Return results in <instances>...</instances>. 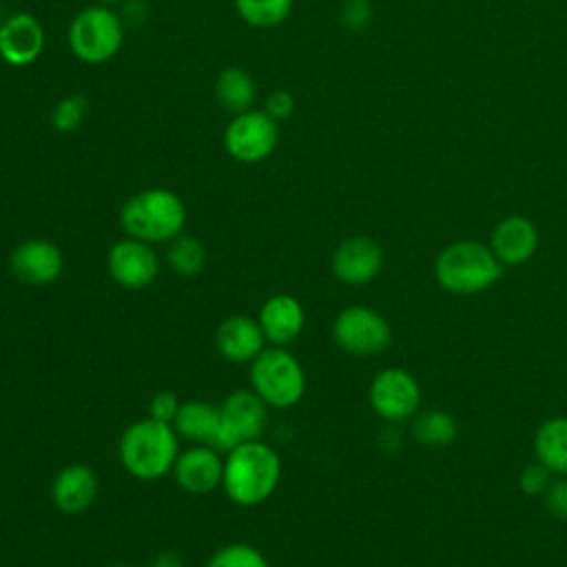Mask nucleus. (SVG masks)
I'll list each match as a JSON object with an SVG mask.
<instances>
[{"mask_svg":"<svg viewBox=\"0 0 567 567\" xmlns=\"http://www.w3.org/2000/svg\"><path fill=\"white\" fill-rule=\"evenodd\" d=\"M279 478L281 461L264 441H248L226 452L221 487L235 505L252 507L268 501Z\"/></svg>","mask_w":567,"mask_h":567,"instance_id":"nucleus-1","label":"nucleus"},{"mask_svg":"<svg viewBox=\"0 0 567 567\" xmlns=\"http://www.w3.org/2000/svg\"><path fill=\"white\" fill-rule=\"evenodd\" d=\"M120 461L140 481H157L173 472L179 456L177 432L171 423L151 416L131 423L120 436Z\"/></svg>","mask_w":567,"mask_h":567,"instance_id":"nucleus-2","label":"nucleus"},{"mask_svg":"<svg viewBox=\"0 0 567 567\" xmlns=\"http://www.w3.org/2000/svg\"><path fill=\"white\" fill-rule=\"evenodd\" d=\"M120 226L126 237L146 244L171 241L186 226V204L168 188H144L122 204Z\"/></svg>","mask_w":567,"mask_h":567,"instance_id":"nucleus-3","label":"nucleus"},{"mask_svg":"<svg viewBox=\"0 0 567 567\" xmlns=\"http://www.w3.org/2000/svg\"><path fill=\"white\" fill-rule=\"evenodd\" d=\"M503 272V264L489 246L463 239L443 248L434 264L436 281L454 295L487 290Z\"/></svg>","mask_w":567,"mask_h":567,"instance_id":"nucleus-4","label":"nucleus"},{"mask_svg":"<svg viewBox=\"0 0 567 567\" xmlns=\"http://www.w3.org/2000/svg\"><path fill=\"white\" fill-rule=\"evenodd\" d=\"M69 49L84 64H104L124 42V22L106 4L84 7L69 24Z\"/></svg>","mask_w":567,"mask_h":567,"instance_id":"nucleus-5","label":"nucleus"},{"mask_svg":"<svg viewBox=\"0 0 567 567\" xmlns=\"http://www.w3.org/2000/svg\"><path fill=\"white\" fill-rule=\"evenodd\" d=\"M250 385L272 408H292L306 392V374L301 363L281 346L264 348L250 361Z\"/></svg>","mask_w":567,"mask_h":567,"instance_id":"nucleus-6","label":"nucleus"},{"mask_svg":"<svg viewBox=\"0 0 567 567\" xmlns=\"http://www.w3.org/2000/svg\"><path fill=\"white\" fill-rule=\"evenodd\" d=\"M266 427V403L255 390H235L219 405V427L210 443L217 452L257 441Z\"/></svg>","mask_w":567,"mask_h":567,"instance_id":"nucleus-7","label":"nucleus"},{"mask_svg":"<svg viewBox=\"0 0 567 567\" xmlns=\"http://www.w3.org/2000/svg\"><path fill=\"white\" fill-rule=\"evenodd\" d=\"M279 142V124L261 109L233 115L224 128L226 153L241 164H257L272 155Z\"/></svg>","mask_w":567,"mask_h":567,"instance_id":"nucleus-8","label":"nucleus"},{"mask_svg":"<svg viewBox=\"0 0 567 567\" xmlns=\"http://www.w3.org/2000/svg\"><path fill=\"white\" fill-rule=\"evenodd\" d=\"M334 343L357 357L383 352L392 341L390 323L368 306H350L332 323Z\"/></svg>","mask_w":567,"mask_h":567,"instance_id":"nucleus-9","label":"nucleus"},{"mask_svg":"<svg viewBox=\"0 0 567 567\" xmlns=\"http://www.w3.org/2000/svg\"><path fill=\"white\" fill-rule=\"evenodd\" d=\"M421 403V388L416 379L401 370H381L370 385V405L385 421H403L416 412Z\"/></svg>","mask_w":567,"mask_h":567,"instance_id":"nucleus-10","label":"nucleus"},{"mask_svg":"<svg viewBox=\"0 0 567 567\" xmlns=\"http://www.w3.org/2000/svg\"><path fill=\"white\" fill-rule=\"evenodd\" d=\"M106 270L111 279L122 288L142 290L155 281L159 272V261L151 244L126 237L109 248Z\"/></svg>","mask_w":567,"mask_h":567,"instance_id":"nucleus-11","label":"nucleus"},{"mask_svg":"<svg viewBox=\"0 0 567 567\" xmlns=\"http://www.w3.org/2000/svg\"><path fill=\"white\" fill-rule=\"evenodd\" d=\"M332 275L350 286H361L372 281L383 268L381 246L365 235H354L343 239L330 259Z\"/></svg>","mask_w":567,"mask_h":567,"instance_id":"nucleus-12","label":"nucleus"},{"mask_svg":"<svg viewBox=\"0 0 567 567\" xmlns=\"http://www.w3.org/2000/svg\"><path fill=\"white\" fill-rule=\"evenodd\" d=\"M9 268L22 284L47 286L62 275L64 257L58 244L49 239H27L13 248Z\"/></svg>","mask_w":567,"mask_h":567,"instance_id":"nucleus-13","label":"nucleus"},{"mask_svg":"<svg viewBox=\"0 0 567 567\" xmlns=\"http://www.w3.org/2000/svg\"><path fill=\"white\" fill-rule=\"evenodd\" d=\"M44 51V27L31 13H13L0 24V58L9 66H29Z\"/></svg>","mask_w":567,"mask_h":567,"instance_id":"nucleus-14","label":"nucleus"},{"mask_svg":"<svg viewBox=\"0 0 567 567\" xmlns=\"http://www.w3.org/2000/svg\"><path fill=\"white\" fill-rule=\"evenodd\" d=\"M173 476L177 485L190 494H208L221 485L224 458L210 445H193L186 452H179Z\"/></svg>","mask_w":567,"mask_h":567,"instance_id":"nucleus-15","label":"nucleus"},{"mask_svg":"<svg viewBox=\"0 0 567 567\" xmlns=\"http://www.w3.org/2000/svg\"><path fill=\"white\" fill-rule=\"evenodd\" d=\"M97 474L84 463H71L62 467L51 483V501L60 512L66 514L86 512L97 498Z\"/></svg>","mask_w":567,"mask_h":567,"instance_id":"nucleus-16","label":"nucleus"},{"mask_svg":"<svg viewBox=\"0 0 567 567\" xmlns=\"http://www.w3.org/2000/svg\"><path fill=\"white\" fill-rule=\"evenodd\" d=\"M489 248L501 264H525L538 248V230L527 217L509 215L494 226Z\"/></svg>","mask_w":567,"mask_h":567,"instance_id":"nucleus-17","label":"nucleus"},{"mask_svg":"<svg viewBox=\"0 0 567 567\" xmlns=\"http://www.w3.org/2000/svg\"><path fill=\"white\" fill-rule=\"evenodd\" d=\"M264 343L266 337L259 321L244 315H235L221 321L215 334L219 354L233 363H250L264 352Z\"/></svg>","mask_w":567,"mask_h":567,"instance_id":"nucleus-18","label":"nucleus"},{"mask_svg":"<svg viewBox=\"0 0 567 567\" xmlns=\"http://www.w3.org/2000/svg\"><path fill=\"white\" fill-rule=\"evenodd\" d=\"M257 321L264 330L266 341L275 346H286L295 341L303 330L306 315H303V306L292 295L279 292L264 301Z\"/></svg>","mask_w":567,"mask_h":567,"instance_id":"nucleus-19","label":"nucleus"},{"mask_svg":"<svg viewBox=\"0 0 567 567\" xmlns=\"http://www.w3.org/2000/svg\"><path fill=\"white\" fill-rule=\"evenodd\" d=\"M173 427L179 436L199 443L210 445L217 427H219V408L206 403V401H186L179 405V412L173 421Z\"/></svg>","mask_w":567,"mask_h":567,"instance_id":"nucleus-20","label":"nucleus"},{"mask_svg":"<svg viewBox=\"0 0 567 567\" xmlns=\"http://www.w3.org/2000/svg\"><path fill=\"white\" fill-rule=\"evenodd\" d=\"M534 450L551 474H567V416L545 421L534 436Z\"/></svg>","mask_w":567,"mask_h":567,"instance_id":"nucleus-21","label":"nucleus"},{"mask_svg":"<svg viewBox=\"0 0 567 567\" xmlns=\"http://www.w3.org/2000/svg\"><path fill=\"white\" fill-rule=\"evenodd\" d=\"M215 97L233 115L244 113L255 104V97H257L255 80L250 78L248 71L239 66H228L215 80Z\"/></svg>","mask_w":567,"mask_h":567,"instance_id":"nucleus-22","label":"nucleus"},{"mask_svg":"<svg viewBox=\"0 0 567 567\" xmlns=\"http://www.w3.org/2000/svg\"><path fill=\"white\" fill-rule=\"evenodd\" d=\"M456 421L450 412L443 410H427L421 412L412 423V434L421 445L441 447L454 441L456 436Z\"/></svg>","mask_w":567,"mask_h":567,"instance_id":"nucleus-23","label":"nucleus"},{"mask_svg":"<svg viewBox=\"0 0 567 567\" xmlns=\"http://www.w3.org/2000/svg\"><path fill=\"white\" fill-rule=\"evenodd\" d=\"M295 0H235L239 18L255 29L279 27L292 11Z\"/></svg>","mask_w":567,"mask_h":567,"instance_id":"nucleus-24","label":"nucleus"},{"mask_svg":"<svg viewBox=\"0 0 567 567\" xmlns=\"http://www.w3.org/2000/svg\"><path fill=\"white\" fill-rule=\"evenodd\" d=\"M166 259L173 272H177L179 277H195L206 264V248L199 239L182 233L168 241Z\"/></svg>","mask_w":567,"mask_h":567,"instance_id":"nucleus-25","label":"nucleus"},{"mask_svg":"<svg viewBox=\"0 0 567 567\" xmlns=\"http://www.w3.org/2000/svg\"><path fill=\"white\" fill-rule=\"evenodd\" d=\"M206 567H270L266 556L246 543H230L217 549Z\"/></svg>","mask_w":567,"mask_h":567,"instance_id":"nucleus-26","label":"nucleus"},{"mask_svg":"<svg viewBox=\"0 0 567 567\" xmlns=\"http://www.w3.org/2000/svg\"><path fill=\"white\" fill-rule=\"evenodd\" d=\"M86 115H89V100L80 93H73V95L62 97L55 104V109L51 113V124L58 133H73L82 126Z\"/></svg>","mask_w":567,"mask_h":567,"instance_id":"nucleus-27","label":"nucleus"},{"mask_svg":"<svg viewBox=\"0 0 567 567\" xmlns=\"http://www.w3.org/2000/svg\"><path fill=\"white\" fill-rule=\"evenodd\" d=\"M551 483V472L543 465V463H534V465H527L523 472H520V478H518V485L525 494L529 496H536V494H545L547 487Z\"/></svg>","mask_w":567,"mask_h":567,"instance_id":"nucleus-28","label":"nucleus"},{"mask_svg":"<svg viewBox=\"0 0 567 567\" xmlns=\"http://www.w3.org/2000/svg\"><path fill=\"white\" fill-rule=\"evenodd\" d=\"M339 18L348 29L359 31V29L368 27V22L372 18V4H370V0H343Z\"/></svg>","mask_w":567,"mask_h":567,"instance_id":"nucleus-29","label":"nucleus"},{"mask_svg":"<svg viewBox=\"0 0 567 567\" xmlns=\"http://www.w3.org/2000/svg\"><path fill=\"white\" fill-rule=\"evenodd\" d=\"M179 399L175 392H168V390H162L157 392L151 403H148V416L155 419V421H162V423H171L175 421L177 412H179Z\"/></svg>","mask_w":567,"mask_h":567,"instance_id":"nucleus-30","label":"nucleus"},{"mask_svg":"<svg viewBox=\"0 0 567 567\" xmlns=\"http://www.w3.org/2000/svg\"><path fill=\"white\" fill-rule=\"evenodd\" d=\"M264 111H266L275 122L288 120V117L295 113V97H292V93L286 91V89L272 91V93L266 97Z\"/></svg>","mask_w":567,"mask_h":567,"instance_id":"nucleus-31","label":"nucleus"},{"mask_svg":"<svg viewBox=\"0 0 567 567\" xmlns=\"http://www.w3.org/2000/svg\"><path fill=\"white\" fill-rule=\"evenodd\" d=\"M545 505L558 520L567 523V478H558L549 483L545 492Z\"/></svg>","mask_w":567,"mask_h":567,"instance_id":"nucleus-32","label":"nucleus"},{"mask_svg":"<svg viewBox=\"0 0 567 567\" xmlns=\"http://www.w3.org/2000/svg\"><path fill=\"white\" fill-rule=\"evenodd\" d=\"M153 567H182V560H179V556H177V554H173V551H164V554H159V556L155 558Z\"/></svg>","mask_w":567,"mask_h":567,"instance_id":"nucleus-33","label":"nucleus"},{"mask_svg":"<svg viewBox=\"0 0 567 567\" xmlns=\"http://www.w3.org/2000/svg\"><path fill=\"white\" fill-rule=\"evenodd\" d=\"M117 2H122V0H100V4H106V7H111V4H117Z\"/></svg>","mask_w":567,"mask_h":567,"instance_id":"nucleus-34","label":"nucleus"},{"mask_svg":"<svg viewBox=\"0 0 567 567\" xmlns=\"http://www.w3.org/2000/svg\"><path fill=\"white\" fill-rule=\"evenodd\" d=\"M111 567H133V565H111Z\"/></svg>","mask_w":567,"mask_h":567,"instance_id":"nucleus-35","label":"nucleus"}]
</instances>
